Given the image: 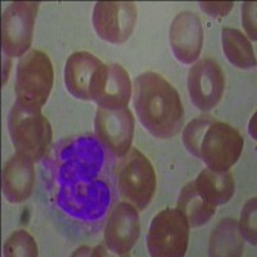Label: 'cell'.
Masks as SVG:
<instances>
[{"mask_svg":"<svg viewBox=\"0 0 257 257\" xmlns=\"http://www.w3.org/2000/svg\"><path fill=\"white\" fill-rule=\"evenodd\" d=\"M98 138H66L45 158L57 205L81 221H96L113 199L114 170Z\"/></svg>","mask_w":257,"mask_h":257,"instance_id":"6da1fadb","label":"cell"},{"mask_svg":"<svg viewBox=\"0 0 257 257\" xmlns=\"http://www.w3.org/2000/svg\"><path fill=\"white\" fill-rule=\"evenodd\" d=\"M133 102L139 121L158 139H170L184 125V107L178 90L165 77L147 71L135 77Z\"/></svg>","mask_w":257,"mask_h":257,"instance_id":"7a4b0ae2","label":"cell"},{"mask_svg":"<svg viewBox=\"0 0 257 257\" xmlns=\"http://www.w3.org/2000/svg\"><path fill=\"white\" fill-rule=\"evenodd\" d=\"M183 142L188 152L213 171H229L242 155L244 141L237 128L215 117H197L185 126Z\"/></svg>","mask_w":257,"mask_h":257,"instance_id":"3957f363","label":"cell"},{"mask_svg":"<svg viewBox=\"0 0 257 257\" xmlns=\"http://www.w3.org/2000/svg\"><path fill=\"white\" fill-rule=\"evenodd\" d=\"M8 132L18 153L39 162L47 155L53 132L41 109H34L16 102L8 116Z\"/></svg>","mask_w":257,"mask_h":257,"instance_id":"277c9868","label":"cell"},{"mask_svg":"<svg viewBox=\"0 0 257 257\" xmlns=\"http://www.w3.org/2000/svg\"><path fill=\"white\" fill-rule=\"evenodd\" d=\"M54 84V70L48 54L32 49L21 57L17 66L15 93L20 104L41 109Z\"/></svg>","mask_w":257,"mask_h":257,"instance_id":"5b68a950","label":"cell"},{"mask_svg":"<svg viewBox=\"0 0 257 257\" xmlns=\"http://www.w3.org/2000/svg\"><path fill=\"white\" fill-rule=\"evenodd\" d=\"M120 196L137 210L143 211L152 202L157 176L151 161L137 148H132L114 170Z\"/></svg>","mask_w":257,"mask_h":257,"instance_id":"8992f818","label":"cell"},{"mask_svg":"<svg viewBox=\"0 0 257 257\" xmlns=\"http://www.w3.org/2000/svg\"><path fill=\"white\" fill-rule=\"evenodd\" d=\"M189 224L179 208H165L153 217L147 248L153 257L184 256L189 243Z\"/></svg>","mask_w":257,"mask_h":257,"instance_id":"52a82bcc","label":"cell"},{"mask_svg":"<svg viewBox=\"0 0 257 257\" xmlns=\"http://www.w3.org/2000/svg\"><path fill=\"white\" fill-rule=\"evenodd\" d=\"M39 6L38 2H16L4 11L2 18L4 56L24 57L30 49Z\"/></svg>","mask_w":257,"mask_h":257,"instance_id":"ba28073f","label":"cell"},{"mask_svg":"<svg viewBox=\"0 0 257 257\" xmlns=\"http://www.w3.org/2000/svg\"><path fill=\"white\" fill-rule=\"evenodd\" d=\"M135 121L127 107L96 109L94 130L95 137L114 157L122 158L132 149Z\"/></svg>","mask_w":257,"mask_h":257,"instance_id":"9c48e42d","label":"cell"},{"mask_svg":"<svg viewBox=\"0 0 257 257\" xmlns=\"http://www.w3.org/2000/svg\"><path fill=\"white\" fill-rule=\"evenodd\" d=\"M137 20L138 8L133 2H98L94 7V30L102 40L111 44L127 41Z\"/></svg>","mask_w":257,"mask_h":257,"instance_id":"30bf717a","label":"cell"},{"mask_svg":"<svg viewBox=\"0 0 257 257\" xmlns=\"http://www.w3.org/2000/svg\"><path fill=\"white\" fill-rule=\"evenodd\" d=\"M225 89V73L212 58L197 62L188 73V93L193 104L201 111H211L221 100Z\"/></svg>","mask_w":257,"mask_h":257,"instance_id":"8fae6325","label":"cell"},{"mask_svg":"<svg viewBox=\"0 0 257 257\" xmlns=\"http://www.w3.org/2000/svg\"><path fill=\"white\" fill-rule=\"evenodd\" d=\"M141 237V219L137 207L117 202L109 210L104 225V243L117 256H128Z\"/></svg>","mask_w":257,"mask_h":257,"instance_id":"7c38bea8","label":"cell"},{"mask_svg":"<svg viewBox=\"0 0 257 257\" xmlns=\"http://www.w3.org/2000/svg\"><path fill=\"white\" fill-rule=\"evenodd\" d=\"M132 89L130 76L121 64L103 63L91 82L90 100L103 108L127 107Z\"/></svg>","mask_w":257,"mask_h":257,"instance_id":"4fadbf2b","label":"cell"},{"mask_svg":"<svg viewBox=\"0 0 257 257\" xmlns=\"http://www.w3.org/2000/svg\"><path fill=\"white\" fill-rule=\"evenodd\" d=\"M170 45L179 62L190 64L201 56L203 26L198 15L184 11L175 16L170 26Z\"/></svg>","mask_w":257,"mask_h":257,"instance_id":"5bb4252c","label":"cell"},{"mask_svg":"<svg viewBox=\"0 0 257 257\" xmlns=\"http://www.w3.org/2000/svg\"><path fill=\"white\" fill-rule=\"evenodd\" d=\"M34 161L21 153L9 157L3 169V194L9 203H24L30 198L35 185Z\"/></svg>","mask_w":257,"mask_h":257,"instance_id":"9a60e30c","label":"cell"},{"mask_svg":"<svg viewBox=\"0 0 257 257\" xmlns=\"http://www.w3.org/2000/svg\"><path fill=\"white\" fill-rule=\"evenodd\" d=\"M103 64L89 52H75L68 57L64 67V85L75 98L90 100V86L96 71Z\"/></svg>","mask_w":257,"mask_h":257,"instance_id":"2e32d148","label":"cell"},{"mask_svg":"<svg viewBox=\"0 0 257 257\" xmlns=\"http://www.w3.org/2000/svg\"><path fill=\"white\" fill-rule=\"evenodd\" d=\"M244 238L239 230L237 220L225 217L220 220L210 235V256H242Z\"/></svg>","mask_w":257,"mask_h":257,"instance_id":"e0dca14e","label":"cell"},{"mask_svg":"<svg viewBox=\"0 0 257 257\" xmlns=\"http://www.w3.org/2000/svg\"><path fill=\"white\" fill-rule=\"evenodd\" d=\"M197 189L215 207L228 203L234 196L235 183L229 171H213L205 169L194 180Z\"/></svg>","mask_w":257,"mask_h":257,"instance_id":"ac0fdd59","label":"cell"},{"mask_svg":"<svg viewBox=\"0 0 257 257\" xmlns=\"http://www.w3.org/2000/svg\"><path fill=\"white\" fill-rule=\"evenodd\" d=\"M176 208L181 211L192 228H198L201 225L207 224L216 212V207L197 189L194 180L185 184L180 190Z\"/></svg>","mask_w":257,"mask_h":257,"instance_id":"d6986e66","label":"cell"},{"mask_svg":"<svg viewBox=\"0 0 257 257\" xmlns=\"http://www.w3.org/2000/svg\"><path fill=\"white\" fill-rule=\"evenodd\" d=\"M221 39L225 57L233 66L243 70L253 68L256 66V57L252 44L240 30L224 27Z\"/></svg>","mask_w":257,"mask_h":257,"instance_id":"ffe728a7","label":"cell"},{"mask_svg":"<svg viewBox=\"0 0 257 257\" xmlns=\"http://www.w3.org/2000/svg\"><path fill=\"white\" fill-rule=\"evenodd\" d=\"M38 254V244L26 230L13 231L4 243V256L7 257H36Z\"/></svg>","mask_w":257,"mask_h":257,"instance_id":"44dd1931","label":"cell"},{"mask_svg":"<svg viewBox=\"0 0 257 257\" xmlns=\"http://www.w3.org/2000/svg\"><path fill=\"white\" fill-rule=\"evenodd\" d=\"M239 230L243 238L248 240L251 244H257L256 238V198L249 199L240 212Z\"/></svg>","mask_w":257,"mask_h":257,"instance_id":"7402d4cb","label":"cell"},{"mask_svg":"<svg viewBox=\"0 0 257 257\" xmlns=\"http://www.w3.org/2000/svg\"><path fill=\"white\" fill-rule=\"evenodd\" d=\"M256 3H244L242 11V21L245 31L252 40H256Z\"/></svg>","mask_w":257,"mask_h":257,"instance_id":"603a6c76","label":"cell"},{"mask_svg":"<svg viewBox=\"0 0 257 257\" xmlns=\"http://www.w3.org/2000/svg\"><path fill=\"white\" fill-rule=\"evenodd\" d=\"M234 3L231 2H226V3H221V2H216V3H205L202 2L199 3V7H201L203 11H205L207 15L212 16V17H225L233 9Z\"/></svg>","mask_w":257,"mask_h":257,"instance_id":"cb8c5ba5","label":"cell"}]
</instances>
